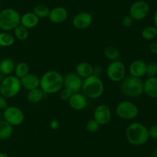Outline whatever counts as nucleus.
I'll return each instance as SVG.
<instances>
[{
  "label": "nucleus",
  "mask_w": 157,
  "mask_h": 157,
  "mask_svg": "<svg viewBox=\"0 0 157 157\" xmlns=\"http://www.w3.org/2000/svg\"><path fill=\"white\" fill-rule=\"evenodd\" d=\"M93 22V16L90 12H81L74 16L72 24L77 29L84 30L91 26Z\"/></svg>",
  "instance_id": "nucleus-13"
},
{
  "label": "nucleus",
  "mask_w": 157,
  "mask_h": 157,
  "mask_svg": "<svg viewBox=\"0 0 157 157\" xmlns=\"http://www.w3.org/2000/svg\"><path fill=\"white\" fill-rule=\"evenodd\" d=\"M152 156L153 157H157V148L153 150V154H152Z\"/></svg>",
  "instance_id": "nucleus-41"
},
{
  "label": "nucleus",
  "mask_w": 157,
  "mask_h": 157,
  "mask_svg": "<svg viewBox=\"0 0 157 157\" xmlns=\"http://www.w3.org/2000/svg\"><path fill=\"white\" fill-rule=\"evenodd\" d=\"M83 78H81L76 72H69L64 77V87L69 89L72 93L79 92L81 90Z\"/></svg>",
  "instance_id": "nucleus-12"
},
{
  "label": "nucleus",
  "mask_w": 157,
  "mask_h": 157,
  "mask_svg": "<svg viewBox=\"0 0 157 157\" xmlns=\"http://www.w3.org/2000/svg\"><path fill=\"white\" fill-rule=\"evenodd\" d=\"M4 120L12 125L18 126L22 124L25 120V114L21 109L17 106H8L3 112Z\"/></svg>",
  "instance_id": "nucleus-10"
},
{
  "label": "nucleus",
  "mask_w": 157,
  "mask_h": 157,
  "mask_svg": "<svg viewBox=\"0 0 157 157\" xmlns=\"http://www.w3.org/2000/svg\"><path fill=\"white\" fill-rule=\"evenodd\" d=\"M39 19L40 18L33 12H28L21 15L20 25L28 29H33L38 26L39 23Z\"/></svg>",
  "instance_id": "nucleus-18"
},
{
  "label": "nucleus",
  "mask_w": 157,
  "mask_h": 157,
  "mask_svg": "<svg viewBox=\"0 0 157 157\" xmlns=\"http://www.w3.org/2000/svg\"><path fill=\"white\" fill-rule=\"evenodd\" d=\"M133 22H134V20L133 19V18H132L130 15H125V16L122 18V20H121V24H122V26H124V27L128 28L130 27V26L133 24Z\"/></svg>",
  "instance_id": "nucleus-33"
},
{
  "label": "nucleus",
  "mask_w": 157,
  "mask_h": 157,
  "mask_svg": "<svg viewBox=\"0 0 157 157\" xmlns=\"http://www.w3.org/2000/svg\"><path fill=\"white\" fill-rule=\"evenodd\" d=\"M149 50L151 53L157 55V42H151L149 44Z\"/></svg>",
  "instance_id": "nucleus-36"
},
{
  "label": "nucleus",
  "mask_w": 157,
  "mask_h": 157,
  "mask_svg": "<svg viewBox=\"0 0 157 157\" xmlns=\"http://www.w3.org/2000/svg\"><path fill=\"white\" fill-rule=\"evenodd\" d=\"M68 18V11L62 6H58L50 9L48 18L54 24H61L64 22Z\"/></svg>",
  "instance_id": "nucleus-14"
},
{
  "label": "nucleus",
  "mask_w": 157,
  "mask_h": 157,
  "mask_svg": "<svg viewBox=\"0 0 157 157\" xmlns=\"http://www.w3.org/2000/svg\"><path fill=\"white\" fill-rule=\"evenodd\" d=\"M0 73H1V72H0Z\"/></svg>",
  "instance_id": "nucleus-44"
},
{
  "label": "nucleus",
  "mask_w": 157,
  "mask_h": 157,
  "mask_svg": "<svg viewBox=\"0 0 157 157\" xmlns=\"http://www.w3.org/2000/svg\"><path fill=\"white\" fill-rule=\"evenodd\" d=\"M29 71H30V68H29V64L25 62H20L18 64L15 65L14 72H15V76L18 77V78H21L29 74Z\"/></svg>",
  "instance_id": "nucleus-25"
},
{
  "label": "nucleus",
  "mask_w": 157,
  "mask_h": 157,
  "mask_svg": "<svg viewBox=\"0 0 157 157\" xmlns=\"http://www.w3.org/2000/svg\"><path fill=\"white\" fill-rule=\"evenodd\" d=\"M103 72V69L100 65L93 66V75L100 77Z\"/></svg>",
  "instance_id": "nucleus-35"
},
{
  "label": "nucleus",
  "mask_w": 157,
  "mask_h": 157,
  "mask_svg": "<svg viewBox=\"0 0 157 157\" xmlns=\"http://www.w3.org/2000/svg\"><path fill=\"white\" fill-rule=\"evenodd\" d=\"M0 7H1V5H0Z\"/></svg>",
  "instance_id": "nucleus-43"
},
{
  "label": "nucleus",
  "mask_w": 157,
  "mask_h": 157,
  "mask_svg": "<svg viewBox=\"0 0 157 157\" xmlns=\"http://www.w3.org/2000/svg\"><path fill=\"white\" fill-rule=\"evenodd\" d=\"M104 54L106 58L110 62L121 59V54L119 49L113 46H109L104 49Z\"/></svg>",
  "instance_id": "nucleus-24"
},
{
  "label": "nucleus",
  "mask_w": 157,
  "mask_h": 157,
  "mask_svg": "<svg viewBox=\"0 0 157 157\" xmlns=\"http://www.w3.org/2000/svg\"><path fill=\"white\" fill-rule=\"evenodd\" d=\"M153 25H154V26L157 29V9L155 11L154 14H153Z\"/></svg>",
  "instance_id": "nucleus-39"
},
{
  "label": "nucleus",
  "mask_w": 157,
  "mask_h": 157,
  "mask_svg": "<svg viewBox=\"0 0 157 157\" xmlns=\"http://www.w3.org/2000/svg\"><path fill=\"white\" fill-rule=\"evenodd\" d=\"M150 5L144 0H138L130 6L129 15L134 21H141L148 16L150 13Z\"/></svg>",
  "instance_id": "nucleus-9"
},
{
  "label": "nucleus",
  "mask_w": 157,
  "mask_h": 157,
  "mask_svg": "<svg viewBox=\"0 0 157 157\" xmlns=\"http://www.w3.org/2000/svg\"><path fill=\"white\" fill-rule=\"evenodd\" d=\"M147 64L144 60L136 59L132 62L129 66L130 75L141 78L147 73Z\"/></svg>",
  "instance_id": "nucleus-16"
},
{
  "label": "nucleus",
  "mask_w": 157,
  "mask_h": 157,
  "mask_svg": "<svg viewBox=\"0 0 157 157\" xmlns=\"http://www.w3.org/2000/svg\"><path fill=\"white\" fill-rule=\"evenodd\" d=\"M0 157H10L8 154L5 153V152H0Z\"/></svg>",
  "instance_id": "nucleus-40"
},
{
  "label": "nucleus",
  "mask_w": 157,
  "mask_h": 157,
  "mask_svg": "<svg viewBox=\"0 0 157 157\" xmlns=\"http://www.w3.org/2000/svg\"><path fill=\"white\" fill-rule=\"evenodd\" d=\"M72 92H71L69 89H66V88H62L61 89V91L59 92V96L60 99L63 101H68V99H70V97L71 96Z\"/></svg>",
  "instance_id": "nucleus-32"
},
{
  "label": "nucleus",
  "mask_w": 157,
  "mask_h": 157,
  "mask_svg": "<svg viewBox=\"0 0 157 157\" xmlns=\"http://www.w3.org/2000/svg\"><path fill=\"white\" fill-rule=\"evenodd\" d=\"M44 92L39 88L29 90L27 93V100L32 104H37L42 100L44 97Z\"/></svg>",
  "instance_id": "nucleus-23"
},
{
  "label": "nucleus",
  "mask_w": 157,
  "mask_h": 157,
  "mask_svg": "<svg viewBox=\"0 0 157 157\" xmlns=\"http://www.w3.org/2000/svg\"><path fill=\"white\" fill-rule=\"evenodd\" d=\"M156 3H157V0H156Z\"/></svg>",
  "instance_id": "nucleus-42"
},
{
  "label": "nucleus",
  "mask_w": 157,
  "mask_h": 157,
  "mask_svg": "<svg viewBox=\"0 0 157 157\" xmlns=\"http://www.w3.org/2000/svg\"><path fill=\"white\" fill-rule=\"evenodd\" d=\"M141 35L144 39L151 41L157 37V29L154 26H147L141 32Z\"/></svg>",
  "instance_id": "nucleus-27"
},
{
  "label": "nucleus",
  "mask_w": 157,
  "mask_h": 157,
  "mask_svg": "<svg viewBox=\"0 0 157 157\" xmlns=\"http://www.w3.org/2000/svg\"><path fill=\"white\" fill-rule=\"evenodd\" d=\"M112 119V111L105 104L98 105L94 111V119L101 126L108 124Z\"/></svg>",
  "instance_id": "nucleus-11"
},
{
  "label": "nucleus",
  "mask_w": 157,
  "mask_h": 157,
  "mask_svg": "<svg viewBox=\"0 0 157 157\" xmlns=\"http://www.w3.org/2000/svg\"><path fill=\"white\" fill-rule=\"evenodd\" d=\"M13 31L15 38H17L20 41H25V40L27 39L29 35V29H26L25 27L22 26L21 25L17 26Z\"/></svg>",
  "instance_id": "nucleus-29"
},
{
  "label": "nucleus",
  "mask_w": 157,
  "mask_h": 157,
  "mask_svg": "<svg viewBox=\"0 0 157 157\" xmlns=\"http://www.w3.org/2000/svg\"><path fill=\"white\" fill-rule=\"evenodd\" d=\"M116 114L124 120H133L139 115V109L134 103L127 100L120 102L116 107Z\"/></svg>",
  "instance_id": "nucleus-7"
},
{
  "label": "nucleus",
  "mask_w": 157,
  "mask_h": 157,
  "mask_svg": "<svg viewBox=\"0 0 157 157\" xmlns=\"http://www.w3.org/2000/svg\"><path fill=\"white\" fill-rule=\"evenodd\" d=\"M81 90L87 98L97 99L104 93V83L100 77L92 75L83 79Z\"/></svg>",
  "instance_id": "nucleus-3"
},
{
  "label": "nucleus",
  "mask_w": 157,
  "mask_h": 157,
  "mask_svg": "<svg viewBox=\"0 0 157 157\" xmlns=\"http://www.w3.org/2000/svg\"><path fill=\"white\" fill-rule=\"evenodd\" d=\"M21 89L20 78L15 75H7L0 83V95L6 99L12 98L19 93Z\"/></svg>",
  "instance_id": "nucleus-6"
},
{
  "label": "nucleus",
  "mask_w": 157,
  "mask_h": 157,
  "mask_svg": "<svg viewBox=\"0 0 157 157\" xmlns=\"http://www.w3.org/2000/svg\"><path fill=\"white\" fill-rule=\"evenodd\" d=\"M67 102L70 107L76 111L84 110L87 106V97L83 93L80 92H75L72 94Z\"/></svg>",
  "instance_id": "nucleus-15"
},
{
  "label": "nucleus",
  "mask_w": 157,
  "mask_h": 157,
  "mask_svg": "<svg viewBox=\"0 0 157 157\" xmlns=\"http://www.w3.org/2000/svg\"><path fill=\"white\" fill-rule=\"evenodd\" d=\"M39 87L44 94L59 92L64 87V77L58 71H48L40 78Z\"/></svg>",
  "instance_id": "nucleus-1"
},
{
  "label": "nucleus",
  "mask_w": 157,
  "mask_h": 157,
  "mask_svg": "<svg viewBox=\"0 0 157 157\" xmlns=\"http://www.w3.org/2000/svg\"><path fill=\"white\" fill-rule=\"evenodd\" d=\"M125 135L127 141L136 146L146 144L150 138L148 128L137 122H133L128 125L125 130Z\"/></svg>",
  "instance_id": "nucleus-2"
},
{
  "label": "nucleus",
  "mask_w": 157,
  "mask_h": 157,
  "mask_svg": "<svg viewBox=\"0 0 157 157\" xmlns=\"http://www.w3.org/2000/svg\"><path fill=\"white\" fill-rule=\"evenodd\" d=\"M126 72L125 65L121 60L110 62L106 69L107 78L113 83H121L126 76Z\"/></svg>",
  "instance_id": "nucleus-8"
},
{
  "label": "nucleus",
  "mask_w": 157,
  "mask_h": 157,
  "mask_svg": "<svg viewBox=\"0 0 157 157\" xmlns=\"http://www.w3.org/2000/svg\"><path fill=\"white\" fill-rule=\"evenodd\" d=\"M32 12L39 18H45L48 17L50 9L44 4H38L34 7Z\"/></svg>",
  "instance_id": "nucleus-28"
},
{
  "label": "nucleus",
  "mask_w": 157,
  "mask_h": 157,
  "mask_svg": "<svg viewBox=\"0 0 157 157\" xmlns=\"http://www.w3.org/2000/svg\"><path fill=\"white\" fill-rule=\"evenodd\" d=\"M60 123L58 119H52L50 123V127L51 129H53V130H56L59 128Z\"/></svg>",
  "instance_id": "nucleus-38"
},
{
  "label": "nucleus",
  "mask_w": 157,
  "mask_h": 157,
  "mask_svg": "<svg viewBox=\"0 0 157 157\" xmlns=\"http://www.w3.org/2000/svg\"><path fill=\"white\" fill-rule=\"evenodd\" d=\"M121 91L127 97H139L144 93V82L140 78L126 75L121 82Z\"/></svg>",
  "instance_id": "nucleus-4"
},
{
  "label": "nucleus",
  "mask_w": 157,
  "mask_h": 157,
  "mask_svg": "<svg viewBox=\"0 0 157 157\" xmlns=\"http://www.w3.org/2000/svg\"><path fill=\"white\" fill-rule=\"evenodd\" d=\"M100 126H101V125L93 119H90L87 121V124H86V129L89 132L94 133V132H96L99 130Z\"/></svg>",
  "instance_id": "nucleus-31"
},
{
  "label": "nucleus",
  "mask_w": 157,
  "mask_h": 157,
  "mask_svg": "<svg viewBox=\"0 0 157 157\" xmlns=\"http://www.w3.org/2000/svg\"><path fill=\"white\" fill-rule=\"evenodd\" d=\"M15 42V37L9 32H0V48L9 47Z\"/></svg>",
  "instance_id": "nucleus-26"
},
{
  "label": "nucleus",
  "mask_w": 157,
  "mask_h": 157,
  "mask_svg": "<svg viewBox=\"0 0 157 157\" xmlns=\"http://www.w3.org/2000/svg\"><path fill=\"white\" fill-rule=\"evenodd\" d=\"M15 68V63L12 58H3L0 62V72L5 75H12L14 72Z\"/></svg>",
  "instance_id": "nucleus-21"
},
{
  "label": "nucleus",
  "mask_w": 157,
  "mask_h": 157,
  "mask_svg": "<svg viewBox=\"0 0 157 157\" xmlns=\"http://www.w3.org/2000/svg\"><path fill=\"white\" fill-rule=\"evenodd\" d=\"M8 107V103L6 98L0 95V110H5Z\"/></svg>",
  "instance_id": "nucleus-37"
},
{
  "label": "nucleus",
  "mask_w": 157,
  "mask_h": 157,
  "mask_svg": "<svg viewBox=\"0 0 157 157\" xmlns=\"http://www.w3.org/2000/svg\"><path fill=\"white\" fill-rule=\"evenodd\" d=\"M75 72L81 78L84 79L93 75V66L87 62H81L76 66Z\"/></svg>",
  "instance_id": "nucleus-20"
},
{
  "label": "nucleus",
  "mask_w": 157,
  "mask_h": 157,
  "mask_svg": "<svg viewBox=\"0 0 157 157\" xmlns=\"http://www.w3.org/2000/svg\"><path fill=\"white\" fill-rule=\"evenodd\" d=\"M148 77H155L157 75V62H150L147 64V73Z\"/></svg>",
  "instance_id": "nucleus-30"
},
{
  "label": "nucleus",
  "mask_w": 157,
  "mask_h": 157,
  "mask_svg": "<svg viewBox=\"0 0 157 157\" xmlns=\"http://www.w3.org/2000/svg\"><path fill=\"white\" fill-rule=\"evenodd\" d=\"M148 130L150 137L155 139H157V123L156 124L153 125L150 129H148Z\"/></svg>",
  "instance_id": "nucleus-34"
},
{
  "label": "nucleus",
  "mask_w": 157,
  "mask_h": 157,
  "mask_svg": "<svg viewBox=\"0 0 157 157\" xmlns=\"http://www.w3.org/2000/svg\"><path fill=\"white\" fill-rule=\"evenodd\" d=\"M21 87L24 88L26 90L29 91L32 89H37L40 86V78L37 75L33 73H30L20 78Z\"/></svg>",
  "instance_id": "nucleus-17"
},
{
  "label": "nucleus",
  "mask_w": 157,
  "mask_h": 157,
  "mask_svg": "<svg viewBox=\"0 0 157 157\" xmlns=\"http://www.w3.org/2000/svg\"><path fill=\"white\" fill-rule=\"evenodd\" d=\"M144 92L152 99H157V77H148L144 82Z\"/></svg>",
  "instance_id": "nucleus-19"
},
{
  "label": "nucleus",
  "mask_w": 157,
  "mask_h": 157,
  "mask_svg": "<svg viewBox=\"0 0 157 157\" xmlns=\"http://www.w3.org/2000/svg\"><path fill=\"white\" fill-rule=\"evenodd\" d=\"M13 126L6 120H0V139L5 140L10 138L13 134Z\"/></svg>",
  "instance_id": "nucleus-22"
},
{
  "label": "nucleus",
  "mask_w": 157,
  "mask_h": 157,
  "mask_svg": "<svg viewBox=\"0 0 157 157\" xmlns=\"http://www.w3.org/2000/svg\"><path fill=\"white\" fill-rule=\"evenodd\" d=\"M21 15L12 8H6L0 10V29L2 32L14 30L20 25Z\"/></svg>",
  "instance_id": "nucleus-5"
}]
</instances>
